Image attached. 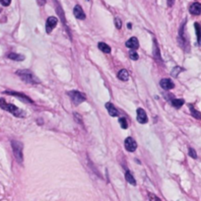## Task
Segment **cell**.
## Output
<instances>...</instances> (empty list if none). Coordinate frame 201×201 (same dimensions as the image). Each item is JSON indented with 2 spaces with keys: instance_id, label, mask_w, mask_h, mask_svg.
I'll list each match as a JSON object with an SVG mask.
<instances>
[{
  "instance_id": "obj_1",
  "label": "cell",
  "mask_w": 201,
  "mask_h": 201,
  "mask_svg": "<svg viewBox=\"0 0 201 201\" xmlns=\"http://www.w3.org/2000/svg\"><path fill=\"white\" fill-rule=\"evenodd\" d=\"M0 108L6 111H9V113L14 114L17 117H25V111L21 110L19 108H17L14 105L8 104V102H6L5 100H3V99H0Z\"/></svg>"
},
{
  "instance_id": "obj_2",
  "label": "cell",
  "mask_w": 201,
  "mask_h": 201,
  "mask_svg": "<svg viewBox=\"0 0 201 201\" xmlns=\"http://www.w3.org/2000/svg\"><path fill=\"white\" fill-rule=\"evenodd\" d=\"M11 146H12L13 153H14L15 159L17 160V162L22 164V163H23V161H24V157H23V143H21L20 141H17V140H12L11 141Z\"/></svg>"
},
{
  "instance_id": "obj_3",
  "label": "cell",
  "mask_w": 201,
  "mask_h": 201,
  "mask_svg": "<svg viewBox=\"0 0 201 201\" xmlns=\"http://www.w3.org/2000/svg\"><path fill=\"white\" fill-rule=\"evenodd\" d=\"M16 74L19 75L20 78L28 84H38L39 83V80L35 78V76L31 72L30 70H27V69L18 70Z\"/></svg>"
},
{
  "instance_id": "obj_4",
  "label": "cell",
  "mask_w": 201,
  "mask_h": 201,
  "mask_svg": "<svg viewBox=\"0 0 201 201\" xmlns=\"http://www.w3.org/2000/svg\"><path fill=\"white\" fill-rule=\"evenodd\" d=\"M68 96L71 98L73 104L76 106L82 104V102L86 100V96L79 91H70V92H68Z\"/></svg>"
},
{
  "instance_id": "obj_5",
  "label": "cell",
  "mask_w": 201,
  "mask_h": 201,
  "mask_svg": "<svg viewBox=\"0 0 201 201\" xmlns=\"http://www.w3.org/2000/svg\"><path fill=\"white\" fill-rule=\"evenodd\" d=\"M57 22H58V20H57L56 17L51 16V17H48L47 18V24H46V30H47V34H50L51 33V31L56 27Z\"/></svg>"
},
{
  "instance_id": "obj_6",
  "label": "cell",
  "mask_w": 201,
  "mask_h": 201,
  "mask_svg": "<svg viewBox=\"0 0 201 201\" xmlns=\"http://www.w3.org/2000/svg\"><path fill=\"white\" fill-rule=\"evenodd\" d=\"M124 147H125L126 151L128 152H134L137 148V143L136 141L131 137H127L125 140H124Z\"/></svg>"
},
{
  "instance_id": "obj_7",
  "label": "cell",
  "mask_w": 201,
  "mask_h": 201,
  "mask_svg": "<svg viewBox=\"0 0 201 201\" xmlns=\"http://www.w3.org/2000/svg\"><path fill=\"white\" fill-rule=\"evenodd\" d=\"M137 121L141 124H145L148 122V117H147L145 110L141 108L137 109Z\"/></svg>"
},
{
  "instance_id": "obj_8",
  "label": "cell",
  "mask_w": 201,
  "mask_h": 201,
  "mask_svg": "<svg viewBox=\"0 0 201 201\" xmlns=\"http://www.w3.org/2000/svg\"><path fill=\"white\" fill-rule=\"evenodd\" d=\"M184 25H185V23H184L181 25V29H180V32H178V38H180V42H181V44L182 47H185V46H188V43H187V39H186V35H185Z\"/></svg>"
},
{
  "instance_id": "obj_9",
  "label": "cell",
  "mask_w": 201,
  "mask_h": 201,
  "mask_svg": "<svg viewBox=\"0 0 201 201\" xmlns=\"http://www.w3.org/2000/svg\"><path fill=\"white\" fill-rule=\"evenodd\" d=\"M4 94H7V95H11V96H15L17 98H19L23 102H33V101L30 99L28 96H26L23 93H18V92H10V91H6L4 92Z\"/></svg>"
},
{
  "instance_id": "obj_10",
  "label": "cell",
  "mask_w": 201,
  "mask_h": 201,
  "mask_svg": "<svg viewBox=\"0 0 201 201\" xmlns=\"http://www.w3.org/2000/svg\"><path fill=\"white\" fill-rule=\"evenodd\" d=\"M73 14L74 16L77 18L79 20H85L86 18V15H85V12L83 11L82 7L80 5H76L73 9Z\"/></svg>"
},
{
  "instance_id": "obj_11",
  "label": "cell",
  "mask_w": 201,
  "mask_h": 201,
  "mask_svg": "<svg viewBox=\"0 0 201 201\" xmlns=\"http://www.w3.org/2000/svg\"><path fill=\"white\" fill-rule=\"evenodd\" d=\"M160 85H161V87L164 89V90H171V89H173V87H175V84H173V82L169 78H165V79L161 80Z\"/></svg>"
},
{
  "instance_id": "obj_12",
  "label": "cell",
  "mask_w": 201,
  "mask_h": 201,
  "mask_svg": "<svg viewBox=\"0 0 201 201\" xmlns=\"http://www.w3.org/2000/svg\"><path fill=\"white\" fill-rule=\"evenodd\" d=\"M125 46L128 48H131V50H137L138 47H139V43H138V39L135 37H132L126 42Z\"/></svg>"
},
{
  "instance_id": "obj_13",
  "label": "cell",
  "mask_w": 201,
  "mask_h": 201,
  "mask_svg": "<svg viewBox=\"0 0 201 201\" xmlns=\"http://www.w3.org/2000/svg\"><path fill=\"white\" fill-rule=\"evenodd\" d=\"M106 108L109 111V114L113 117H118V110H117V108L111 104V102H106Z\"/></svg>"
},
{
  "instance_id": "obj_14",
  "label": "cell",
  "mask_w": 201,
  "mask_h": 201,
  "mask_svg": "<svg viewBox=\"0 0 201 201\" xmlns=\"http://www.w3.org/2000/svg\"><path fill=\"white\" fill-rule=\"evenodd\" d=\"M189 12L192 15H199L201 13V4L198 2H194L189 7Z\"/></svg>"
},
{
  "instance_id": "obj_15",
  "label": "cell",
  "mask_w": 201,
  "mask_h": 201,
  "mask_svg": "<svg viewBox=\"0 0 201 201\" xmlns=\"http://www.w3.org/2000/svg\"><path fill=\"white\" fill-rule=\"evenodd\" d=\"M8 58H10L14 61H22L25 59V56L19 54V53H14V52H11L8 54Z\"/></svg>"
},
{
  "instance_id": "obj_16",
  "label": "cell",
  "mask_w": 201,
  "mask_h": 201,
  "mask_svg": "<svg viewBox=\"0 0 201 201\" xmlns=\"http://www.w3.org/2000/svg\"><path fill=\"white\" fill-rule=\"evenodd\" d=\"M98 47L100 48V50H102L104 53H106V54L110 53V51H111L110 47L108 46L106 43H99V44H98Z\"/></svg>"
},
{
  "instance_id": "obj_17",
  "label": "cell",
  "mask_w": 201,
  "mask_h": 201,
  "mask_svg": "<svg viewBox=\"0 0 201 201\" xmlns=\"http://www.w3.org/2000/svg\"><path fill=\"white\" fill-rule=\"evenodd\" d=\"M117 78L119 80H121V81H127L128 78H129V75H128V72L127 70L125 69H121L117 73Z\"/></svg>"
},
{
  "instance_id": "obj_18",
  "label": "cell",
  "mask_w": 201,
  "mask_h": 201,
  "mask_svg": "<svg viewBox=\"0 0 201 201\" xmlns=\"http://www.w3.org/2000/svg\"><path fill=\"white\" fill-rule=\"evenodd\" d=\"M194 28H195L196 37H197V43H198L199 47H200L201 46V26H200L199 23H195Z\"/></svg>"
},
{
  "instance_id": "obj_19",
  "label": "cell",
  "mask_w": 201,
  "mask_h": 201,
  "mask_svg": "<svg viewBox=\"0 0 201 201\" xmlns=\"http://www.w3.org/2000/svg\"><path fill=\"white\" fill-rule=\"evenodd\" d=\"M125 178H126V181H127L130 184H132V185H136V181H135V178H134V177L131 175L130 172H129L128 169L125 172Z\"/></svg>"
},
{
  "instance_id": "obj_20",
  "label": "cell",
  "mask_w": 201,
  "mask_h": 201,
  "mask_svg": "<svg viewBox=\"0 0 201 201\" xmlns=\"http://www.w3.org/2000/svg\"><path fill=\"white\" fill-rule=\"evenodd\" d=\"M184 104V101L182 99H173L172 100V105L175 106V108H177L180 109L181 106H182Z\"/></svg>"
},
{
  "instance_id": "obj_21",
  "label": "cell",
  "mask_w": 201,
  "mask_h": 201,
  "mask_svg": "<svg viewBox=\"0 0 201 201\" xmlns=\"http://www.w3.org/2000/svg\"><path fill=\"white\" fill-rule=\"evenodd\" d=\"M189 109H190V113H191V114H192L195 118H197V119H201V114L199 113L198 110H196L193 108V106L189 105Z\"/></svg>"
},
{
  "instance_id": "obj_22",
  "label": "cell",
  "mask_w": 201,
  "mask_h": 201,
  "mask_svg": "<svg viewBox=\"0 0 201 201\" xmlns=\"http://www.w3.org/2000/svg\"><path fill=\"white\" fill-rule=\"evenodd\" d=\"M119 124H120V127L123 128V129H126L128 127V124H127V120L124 118V117H120L119 118Z\"/></svg>"
},
{
  "instance_id": "obj_23",
  "label": "cell",
  "mask_w": 201,
  "mask_h": 201,
  "mask_svg": "<svg viewBox=\"0 0 201 201\" xmlns=\"http://www.w3.org/2000/svg\"><path fill=\"white\" fill-rule=\"evenodd\" d=\"M129 56H130V58L132 60H137L138 58H139V56H138V53L135 50H133L130 51V53H129Z\"/></svg>"
},
{
  "instance_id": "obj_24",
  "label": "cell",
  "mask_w": 201,
  "mask_h": 201,
  "mask_svg": "<svg viewBox=\"0 0 201 201\" xmlns=\"http://www.w3.org/2000/svg\"><path fill=\"white\" fill-rule=\"evenodd\" d=\"M181 71H182V69L181 68V67H175V68H173V71H172V75L175 76V77H177Z\"/></svg>"
},
{
  "instance_id": "obj_25",
  "label": "cell",
  "mask_w": 201,
  "mask_h": 201,
  "mask_svg": "<svg viewBox=\"0 0 201 201\" xmlns=\"http://www.w3.org/2000/svg\"><path fill=\"white\" fill-rule=\"evenodd\" d=\"M114 24H115V27H117V29H121L122 22H121V20L119 19V18H115V19H114Z\"/></svg>"
},
{
  "instance_id": "obj_26",
  "label": "cell",
  "mask_w": 201,
  "mask_h": 201,
  "mask_svg": "<svg viewBox=\"0 0 201 201\" xmlns=\"http://www.w3.org/2000/svg\"><path fill=\"white\" fill-rule=\"evenodd\" d=\"M154 55H155V57L156 58H158V59H160L161 60V55H160V52H159V48H158V47H157V44H155L154 46Z\"/></svg>"
},
{
  "instance_id": "obj_27",
  "label": "cell",
  "mask_w": 201,
  "mask_h": 201,
  "mask_svg": "<svg viewBox=\"0 0 201 201\" xmlns=\"http://www.w3.org/2000/svg\"><path fill=\"white\" fill-rule=\"evenodd\" d=\"M188 154H189V156L191 158H193V159H196L197 158V154H196V152H195V150L193 149V148H189V150H188Z\"/></svg>"
},
{
  "instance_id": "obj_28",
  "label": "cell",
  "mask_w": 201,
  "mask_h": 201,
  "mask_svg": "<svg viewBox=\"0 0 201 201\" xmlns=\"http://www.w3.org/2000/svg\"><path fill=\"white\" fill-rule=\"evenodd\" d=\"M74 118H75L76 121H78L80 124H83L82 117H81V115H80L79 114H76V113H74Z\"/></svg>"
},
{
  "instance_id": "obj_29",
  "label": "cell",
  "mask_w": 201,
  "mask_h": 201,
  "mask_svg": "<svg viewBox=\"0 0 201 201\" xmlns=\"http://www.w3.org/2000/svg\"><path fill=\"white\" fill-rule=\"evenodd\" d=\"M149 198H150V201H162L158 196H156L153 193H149Z\"/></svg>"
},
{
  "instance_id": "obj_30",
  "label": "cell",
  "mask_w": 201,
  "mask_h": 201,
  "mask_svg": "<svg viewBox=\"0 0 201 201\" xmlns=\"http://www.w3.org/2000/svg\"><path fill=\"white\" fill-rule=\"evenodd\" d=\"M0 3H1L3 6H9L11 3V0H0Z\"/></svg>"
},
{
  "instance_id": "obj_31",
  "label": "cell",
  "mask_w": 201,
  "mask_h": 201,
  "mask_svg": "<svg viewBox=\"0 0 201 201\" xmlns=\"http://www.w3.org/2000/svg\"><path fill=\"white\" fill-rule=\"evenodd\" d=\"M173 4V0H169V6H172Z\"/></svg>"
},
{
  "instance_id": "obj_32",
  "label": "cell",
  "mask_w": 201,
  "mask_h": 201,
  "mask_svg": "<svg viewBox=\"0 0 201 201\" xmlns=\"http://www.w3.org/2000/svg\"><path fill=\"white\" fill-rule=\"evenodd\" d=\"M88 1H90V0H88Z\"/></svg>"
},
{
  "instance_id": "obj_33",
  "label": "cell",
  "mask_w": 201,
  "mask_h": 201,
  "mask_svg": "<svg viewBox=\"0 0 201 201\" xmlns=\"http://www.w3.org/2000/svg\"><path fill=\"white\" fill-rule=\"evenodd\" d=\"M0 12H1V10H0Z\"/></svg>"
}]
</instances>
